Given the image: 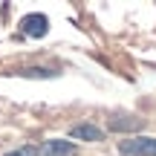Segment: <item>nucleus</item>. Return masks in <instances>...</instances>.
<instances>
[{
  "label": "nucleus",
  "instance_id": "3",
  "mask_svg": "<svg viewBox=\"0 0 156 156\" xmlns=\"http://www.w3.org/2000/svg\"><path fill=\"white\" fill-rule=\"evenodd\" d=\"M69 136H73V139H81V142H101L104 139V130L95 127V124H75V127L69 130Z\"/></svg>",
  "mask_w": 156,
  "mask_h": 156
},
{
  "label": "nucleus",
  "instance_id": "5",
  "mask_svg": "<svg viewBox=\"0 0 156 156\" xmlns=\"http://www.w3.org/2000/svg\"><path fill=\"white\" fill-rule=\"evenodd\" d=\"M113 130H139L142 127V119H133V122H122V119H113L110 122Z\"/></svg>",
  "mask_w": 156,
  "mask_h": 156
},
{
  "label": "nucleus",
  "instance_id": "4",
  "mask_svg": "<svg viewBox=\"0 0 156 156\" xmlns=\"http://www.w3.org/2000/svg\"><path fill=\"white\" fill-rule=\"evenodd\" d=\"M73 153H75V145H73V142L52 139V142H46V145L41 147L38 156H73Z\"/></svg>",
  "mask_w": 156,
  "mask_h": 156
},
{
  "label": "nucleus",
  "instance_id": "1",
  "mask_svg": "<svg viewBox=\"0 0 156 156\" xmlns=\"http://www.w3.org/2000/svg\"><path fill=\"white\" fill-rule=\"evenodd\" d=\"M119 151L124 156H156V139H151V136H133V139H124L119 145Z\"/></svg>",
  "mask_w": 156,
  "mask_h": 156
},
{
  "label": "nucleus",
  "instance_id": "6",
  "mask_svg": "<svg viewBox=\"0 0 156 156\" xmlns=\"http://www.w3.org/2000/svg\"><path fill=\"white\" fill-rule=\"evenodd\" d=\"M38 153H41L38 147L26 145V147H17V151H12V153H6V156H38Z\"/></svg>",
  "mask_w": 156,
  "mask_h": 156
},
{
  "label": "nucleus",
  "instance_id": "2",
  "mask_svg": "<svg viewBox=\"0 0 156 156\" xmlns=\"http://www.w3.org/2000/svg\"><path fill=\"white\" fill-rule=\"evenodd\" d=\"M20 29H23V35H29V38H44V35L49 32V17L41 15V12L26 15V17L20 20Z\"/></svg>",
  "mask_w": 156,
  "mask_h": 156
}]
</instances>
